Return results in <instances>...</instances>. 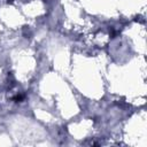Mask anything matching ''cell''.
I'll use <instances>...</instances> for the list:
<instances>
[{
	"label": "cell",
	"mask_w": 147,
	"mask_h": 147,
	"mask_svg": "<svg viewBox=\"0 0 147 147\" xmlns=\"http://www.w3.org/2000/svg\"><path fill=\"white\" fill-rule=\"evenodd\" d=\"M22 99H23V96H16L15 98H14V100H15L16 102H20Z\"/></svg>",
	"instance_id": "1"
}]
</instances>
